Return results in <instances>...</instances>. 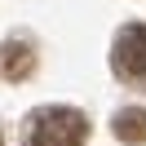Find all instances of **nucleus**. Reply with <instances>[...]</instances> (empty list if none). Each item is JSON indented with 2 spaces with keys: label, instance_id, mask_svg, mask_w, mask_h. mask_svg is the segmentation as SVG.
Wrapping results in <instances>:
<instances>
[{
  "label": "nucleus",
  "instance_id": "1",
  "mask_svg": "<svg viewBox=\"0 0 146 146\" xmlns=\"http://www.w3.org/2000/svg\"><path fill=\"white\" fill-rule=\"evenodd\" d=\"M89 115L75 106H40L27 119V146H84Z\"/></svg>",
  "mask_w": 146,
  "mask_h": 146
},
{
  "label": "nucleus",
  "instance_id": "2",
  "mask_svg": "<svg viewBox=\"0 0 146 146\" xmlns=\"http://www.w3.org/2000/svg\"><path fill=\"white\" fill-rule=\"evenodd\" d=\"M111 71L128 84H146V22H128L111 44Z\"/></svg>",
  "mask_w": 146,
  "mask_h": 146
},
{
  "label": "nucleus",
  "instance_id": "3",
  "mask_svg": "<svg viewBox=\"0 0 146 146\" xmlns=\"http://www.w3.org/2000/svg\"><path fill=\"white\" fill-rule=\"evenodd\" d=\"M36 71V53H31L27 40H5L0 44V75L5 80H27Z\"/></svg>",
  "mask_w": 146,
  "mask_h": 146
},
{
  "label": "nucleus",
  "instance_id": "4",
  "mask_svg": "<svg viewBox=\"0 0 146 146\" xmlns=\"http://www.w3.org/2000/svg\"><path fill=\"white\" fill-rule=\"evenodd\" d=\"M111 133H115L124 146H146V111H142V106H124V111H115Z\"/></svg>",
  "mask_w": 146,
  "mask_h": 146
}]
</instances>
